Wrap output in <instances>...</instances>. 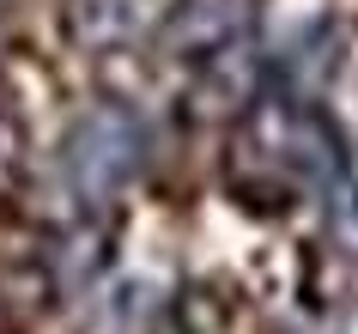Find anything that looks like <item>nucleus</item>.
Masks as SVG:
<instances>
[{
    "mask_svg": "<svg viewBox=\"0 0 358 334\" xmlns=\"http://www.w3.org/2000/svg\"><path fill=\"white\" fill-rule=\"evenodd\" d=\"M146 158V128H140V116L122 110V104H97L73 122L67 134V146H61V176L73 188L79 201L103 207L110 195L134 183V170Z\"/></svg>",
    "mask_w": 358,
    "mask_h": 334,
    "instance_id": "f257e3e1",
    "label": "nucleus"
},
{
    "mask_svg": "<svg viewBox=\"0 0 358 334\" xmlns=\"http://www.w3.org/2000/svg\"><path fill=\"white\" fill-rule=\"evenodd\" d=\"M249 25H255V0H176L164 31H158V43H164L176 61H194V67H201L207 55L243 43Z\"/></svg>",
    "mask_w": 358,
    "mask_h": 334,
    "instance_id": "f03ea898",
    "label": "nucleus"
},
{
    "mask_svg": "<svg viewBox=\"0 0 358 334\" xmlns=\"http://www.w3.org/2000/svg\"><path fill=\"white\" fill-rule=\"evenodd\" d=\"M61 25H67V43L92 49V55L128 49L152 25V0H67L61 6Z\"/></svg>",
    "mask_w": 358,
    "mask_h": 334,
    "instance_id": "7ed1b4c3",
    "label": "nucleus"
},
{
    "mask_svg": "<svg viewBox=\"0 0 358 334\" xmlns=\"http://www.w3.org/2000/svg\"><path fill=\"white\" fill-rule=\"evenodd\" d=\"M0 334H6V316H0Z\"/></svg>",
    "mask_w": 358,
    "mask_h": 334,
    "instance_id": "20e7f679",
    "label": "nucleus"
},
{
    "mask_svg": "<svg viewBox=\"0 0 358 334\" xmlns=\"http://www.w3.org/2000/svg\"><path fill=\"white\" fill-rule=\"evenodd\" d=\"M0 49H6V31H0Z\"/></svg>",
    "mask_w": 358,
    "mask_h": 334,
    "instance_id": "39448f33",
    "label": "nucleus"
}]
</instances>
